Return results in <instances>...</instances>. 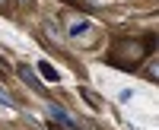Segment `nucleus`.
<instances>
[{
	"label": "nucleus",
	"mask_w": 159,
	"mask_h": 130,
	"mask_svg": "<svg viewBox=\"0 0 159 130\" xmlns=\"http://www.w3.org/2000/svg\"><path fill=\"white\" fill-rule=\"evenodd\" d=\"M48 111H51V118H54L57 124H61V130H76V124H73V118L64 108H57V105H48Z\"/></svg>",
	"instance_id": "obj_1"
},
{
	"label": "nucleus",
	"mask_w": 159,
	"mask_h": 130,
	"mask_svg": "<svg viewBox=\"0 0 159 130\" xmlns=\"http://www.w3.org/2000/svg\"><path fill=\"white\" fill-rule=\"evenodd\" d=\"M19 76H22V83H29V86L35 89V92H45V86H42V83L35 80V73H32V67H25V63H22V67H19Z\"/></svg>",
	"instance_id": "obj_2"
},
{
	"label": "nucleus",
	"mask_w": 159,
	"mask_h": 130,
	"mask_svg": "<svg viewBox=\"0 0 159 130\" xmlns=\"http://www.w3.org/2000/svg\"><path fill=\"white\" fill-rule=\"evenodd\" d=\"M38 70H42V73H45V80H51V83H54V80H57V70H54V67H51V63H48V60H42V63H38Z\"/></svg>",
	"instance_id": "obj_3"
},
{
	"label": "nucleus",
	"mask_w": 159,
	"mask_h": 130,
	"mask_svg": "<svg viewBox=\"0 0 159 130\" xmlns=\"http://www.w3.org/2000/svg\"><path fill=\"white\" fill-rule=\"evenodd\" d=\"M83 98L89 102V105H92V108H99V105H102V102H99V95H96V92H92V89H83Z\"/></svg>",
	"instance_id": "obj_4"
},
{
	"label": "nucleus",
	"mask_w": 159,
	"mask_h": 130,
	"mask_svg": "<svg viewBox=\"0 0 159 130\" xmlns=\"http://www.w3.org/2000/svg\"><path fill=\"white\" fill-rule=\"evenodd\" d=\"M86 25H89V22H73V25H70V35H73V38H76V35H83V32H86Z\"/></svg>",
	"instance_id": "obj_5"
},
{
	"label": "nucleus",
	"mask_w": 159,
	"mask_h": 130,
	"mask_svg": "<svg viewBox=\"0 0 159 130\" xmlns=\"http://www.w3.org/2000/svg\"><path fill=\"white\" fill-rule=\"evenodd\" d=\"M0 105H13V98H10L7 89H0Z\"/></svg>",
	"instance_id": "obj_6"
},
{
	"label": "nucleus",
	"mask_w": 159,
	"mask_h": 130,
	"mask_svg": "<svg viewBox=\"0 0 159 130\" xmlns=\"http://www.w3.org/2000/svg\"><path fill=\"white\" fill-rule=\"evenodd\" d=\"M0 73H3V63H0Z\"/></svg>",
	"instance_id": "obj_7"
},
{
	"label": "nucleus",
	"mask_w": 159,
	"mask_h": 130,
	"mask_svg": "<svg viewBox=\"0 0 159 130\" xmlns=\"http://www.w3.org/2000/svg\"><path fill=\"white\" fill-rule=\"evenodd\" d=\"M0 3H7V0H0Z\"/></svg>",
	"instance_id": "obj_8"
},
{
	"label": "nucleus",
	"mask_w": 159,
	"mask_h": 130,
	"mask_svg": "<svg viewBox=\"0 0 159 130\" xmlns=\"http://www.w3.org/2000/svg\"><path fill=\"white\" fill-rule=\"evenodd\" d=\"M22 3H25V0H22Z\"/></svg>",
	"instance_id": "obj_9"
}]
</instances>
